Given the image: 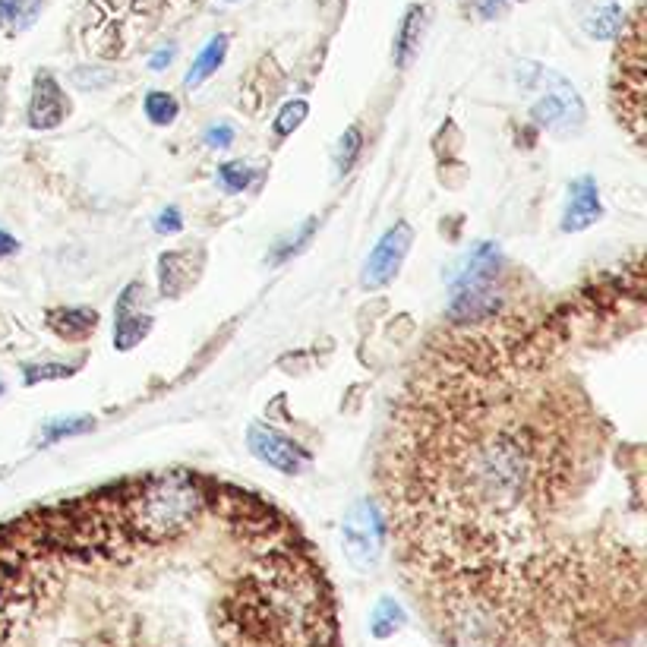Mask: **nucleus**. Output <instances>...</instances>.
Segmentation results:
<instances>
[{
    "mask_svg": "<svg viewBox=\"0 0 647 647\" xmlns=\"http://www.w3.org/2000/svg\"><path fill=\"white\" fill-rule=\"evenodd\" d=\"M550 322L493 313L436 332L404 379L379 449V490L414 578L534 581L597 553L603 423Z\"/></svg>",
    "mask_w": 647,
    "mask_h": 647,
    "instance_id": "obj_1",
    "label": "nucleus"
},
{
    "mask_svg": "<svg viewBox=\"0 0 647 647\" xmlns=\"http://www.w3.org/2000/svg\"><path fill=\"white\" fill-rule=\"evenodd\" d=\"M499 266L502 256L493 244H477L474 253L464 262V269L455 278V291L449 303L452 322H477L499 313Z\"/></svg>",
    "mask_w": 647,
    "mask_h": 647,
    "instance_id": "obj_2",
    "label": "nucleus"
},
{
    "mask_svg": "<svg viewBox=\"0 0 647 647\" xmlns=\"http://www.w3.org/2000/svg\"><path fill=\"white\" fill-rule=\"evenodd\" d=\"M610 92H613V111L619 117V124L632 133L638 146H644V35H641V16H635L632 32L616 54Z\"/></svg>",
    "mask_w": 647,
    "mask_h": 647,
    "instance_id": "obj_3",
    "label": "nucleus"
},
{
    "mask_svg": "<svg viewBox=\"0 0 647 647\" xmlns=\"http://www.w3.org/2000/svg\"><path fill=\"white\" fill-rule=\"evenodd\" d=\"M524 86L540 89V98L531 105V117L540 127H547L550 133L569 136L584 124V105L575 92L559 73L543 70L537 64H524V73H518Z\"/></svg>",
    "mask_w": 647,
    "mask_h": 647,
    "instance_id": "obj_4",
    "label": "nucleus"
},
{
    "mask_svg": "<svg viewBox=\"0 0 647 647\" xmlns=\"http://www.w3.org/2000/svg\"><path fill=\"white\" fill-rule=\"evenodd\" d=\"M382 537H386V524L382 512L373 499H357L345 524H341V540H345V553L357 569H373L382 553Z\"/></svg>",
    "mask_w": 647,
    "mask_h": 647,
    "instance_id": "obj_5",
    "label": "nucleus"
},
{
    "mask_svg": "<svg viewBox=\"0 0 647 647\" xmlns=\"http://www.w3.org/2000/svg\"><path fill=\"white\" fill-rule=\"evenodd\" d=\"M414 231L408 221H398L395 228H389L386 234L379 237V244L373 247L367 266H363V288H386L389 281L398 275L404 256L411 250Z\"/></svg>",
    "mask_w": 647,
    "mask_h": 647,
    "instance_id": "obj_6",
    "label": "nucleus"
},
{
    "mask_svg": "<svg viewBox=\"0 0 647 647\" xmlns=\"http://www.w3.org/2000/svg\"><path fill=\"white\" fill-rule=\"evenodd\" d=\"M247 446L262 464H269V468H275L281 474H300V468L310 458L297 442H291L288 436H281L278 430L266 427V423H250Z\"/></svg>",
    "mask_w": 647,
    "mask_h": 647,
    "instance_id": "obj_7",
    "label": "nucleus"
},
{
    "mask_svg": "<svg viewBox=\"0 0 647 647\" xmlns=\"http://www.w3.org/2000/svg\"><path fill=\"white\" fill-rule=\"evenodd\" d=\"M143 285L133 281L124 288V294L117 297V310H114V348L117 351H130L143 341L152 329V316L143 307Z\"/></svg>",
    "mask_w": 647,
    "mask_h": 647,
    "instance_id": "obj_8",
    "label": "nucleus"
},
{
    "mask_svg": "<svg viewBox=\"0 0 647 647\" xmlns=\"http://www.w3.org/2000/svg\"><path fill=\"white\" fill-rule=\"evenodd\" d=\"M70 101L60 92L57 79L51 73H38L32 86V105H29V124L35 130H51L67 117Z\"/></svg>",
    "mask_w": 647,
    "mask_h": 647,
    "instance_id": "obj_9",
    "label": "nucleus"
},
{
    "mask_svg": "<svg viewBox=\"0 0 647 647\" xmlns=\"http://www.w3.org/2000/svg\"><path fill=\"white\" fill-rule=\"evenodd\" d=\"M600 215H603V206H600L597 180L594 177H578L575 184L569 187V206H565V215H562V231L565 234H578L584 228H591Z\"/></svg>",
    "mask_w": 647,
    "mask_h": 647,
    "instance_id": "obj_10",
    "label": "nucleus"
},
{
    "mask_svg": "<svg viewBox=\"0 0 647 647\" xmlns=\"http://www.w3.org/2000/svg\"><path fill=\"white\" fill-rule=\"evenodd\" d=\"M423 26H427V10H423V7H411L408 13H404L398 38H395V60H398V67H408L411 64V57L420 48Z\"/></svg>",
    "mask_w": 647,
    "mask_h": 647,
    "instance_id": "obj_11",
    "label": "nucleus"
},
{
    "mask_svg": "<svg viewBox=\"0 0 647 647\" xmlns=\"http://www.w3.org/2000/svg\"><path fill=\"white\" fill-rule=\"evenodd\" d=\"M225 54H228V35H215L212 42L199 51V57L193 60V67H190V73H187L184 83H187L190 89L202 86V83H206V79L221 67V60H225Z\"/></svg>",
    "mask_w": 647,
    "mask_h": 647,
    "instance_id": "obj_12",
    "label": "nucleus"
},
{
    "mask_svg": "<svg viewBox=\"0 0 647 647\" xmlns=\"http://www.w3.org/2000/svg\"><path fill=\"white\" fill-rule=\"evenodd\" d=\"M95 322H98L95 310H57V313H51V329L67 341H79V338L92 335Z\"/></svg>",
    "mask_w": 647,
    "mask_h": 647,
    "instance_id": "obj_13",
    "label": "nucleus"
},
{
    "mask_svg": "<svg viewBox=\"0 0 647 647\" xmlns=\"http://www.w3.org/2000/svg\"><path fill=\"white\" fill-rule=\"evenodd\" d=\"M38 10H42V0H0V29L23 32L35 23Z\"/></svg>",
    "mask_w": 647,
    "mask_h": 647,
    "instance_id": "obj_14",
    "label": "nucleus"
},
{
    "mask_svg": "<svg viewBox=\"0 0 647 647\" xmlns=\"http://www.w3.org/2000/svg\"><path fill=\"white\" fill-rule=\"evenodd\" d=\"M622 7L613 4V0H606L603 7H597L588 19H584V32H588L591 38H600V42H606V38H613L619 29H622Z\"/></svg>",
    "mask_w": 647,
    "mask_h": 647,
    "instance_id": "obj_15",
    "label": "nucleus"
},
{
    "mask_svg": "<svg viewBox=\"0 0 647 647\" xmlns=\"http://www.w3.org/2000/svg\"><path fill=\"white\" fill-rule=\"evenodd\" d=\"M363 149V136H360V127H348L345 136L338 139V152H335V171L345 177L351 168H354V161Z\"/></svg>",
    "mask_w": 647,
    "mask_h": 647,
    "instance_id": "obj_16",
    "label": "nucleus"
},
{
    "mask_svg": "<svg viewBox=\"0 0 647 647\" xmlns=\"http://www.w3.org/2000/svg\"><path fill=\"white\" fill-rule=\"evenodd\" d=\"M218 180L225 187V193H244L256 180V171L244 165V161H228V165L218 168Z\"/></svg>",
    "mask_w": 647,
    "mask_h": 647,
    "instance_id": "obj_17",
    "label": "nucleus"
},
{
    "mask_svg": "<svg viewBox=\"0 0 647 647\" xmlns=\"http://www.w3.org/2000/svg\"><path fill=\"white\" fill-rule=\"evenodd\" d=\"M177 98L168 95V92H149L146 95V117L152 120V124L158 127H165V124H174V117H177Z\"/></svg>",
    "mask_w": 647,
    "mask_h": 647,
    "instance_id": "obj_18",
    "label": "nucleus"
},
{
    "mask_svg": "<svg viewBox=\"0 0 647 647\" xmlns=\"http://www.w3.org/2000/svg\"><path fill=\"white\" fill-rule=\"evenodd\" d=\"M401 622H404L401 606L395 600H389V597H382L379 606H376V613H373V635L386 638V635H392L398 629Z\"/></svg>",
    "mask_w": 647,
    "mask_h": 647,
    "instance_id": "obj_19",
    "label": "nucleus"
},
{
    "mask_svg": "<svg viewBox=\"0 0 647 647\" xmlns=\"http://www.w3.org/2000/svg\"><path fill=\"white\" fill-rule=\"evenodd\" d=\"M92 427H95V420H92V417H67V420H51V423H45V442L51 446V442L64 439V436H79V433H89Z\"/></svg>",
    "mask_w": 647,
    "mask_h": 647,
    "instance_id": "obj_20",
    "label": "nucleus"
},
{
    "mask_svg": "<svg viewBox=\"0 0 647 647\" xmlns=\"http://www.w3.org/2000/svg\"><path fill=\"white\" fill-rule=\"evenodd\" d=\"M307 101H291V105H285L281 108V114H278V120H275V133L278 136H288V133H294L300 124H303V117H307Z\"/></svg>",
    "mask_w": 647,
    "mask_h": 647,
    "instance_id": "obj_21",
    "label": "nucleus"
},
{
    "mask_svg": "<svg viewBox=\"0 0 647 647\" xmlns=\"http://www.w3.org/2000/svg\"><path fill=\"white\" fill-rule=\"evenodd\" d=\"M73 376V367H64V363H45V367H26V386H35L42 379H67Z\"/></svg>",
    "mask_w": 647,
    "mask_h": 647,
    "instance_id": "obj_22",
    "label": "nucleus"
},
{
    "mask_svg": "<svg viewBox=\"0 0 647 647\" xmlns=\"http://www.w3.org/2000/svg\"><path fill=\"white\" fill-rule=\"evenodd\" d=\"M180 228H184V215H180L177 206H168V209H161L155 215V231L158 234H177Z\"/></svg>",
    "mask_w": 647,
    "mask_h": 647,
    "instance_id": "obj_23",
    "label": "nucleus"
},
{
    "mask_svg": "<svg viewBox=\"0 0 647 647\" xmlns=\"http://www.w3.org/2000/svg\"><path fill=\"white\" fill-rule=\"evenodd\" d=\"M234 143V127L231 124H215L206 130V146L212 149H228Z\"/></svg>",
    "mask_w": 647,
    "mask_h": 647,
    "instance_id": "obj_24",
    "label": "nucleus"
},
{
    "mask_svg": "<svg viewBox=\"0 0 647 647\" xmlns=\"http://www.w3.org/2000/svg\"><path fill=\"white\" fill-rule=\"evenodd\" d=\"M76 79V86L79 89H101V86H108L111 83V76L108 73H86V70H76L73 73Z\"/></svg>",
    "mask_w": 647,
    "mask_h": 647,
    "instance_id": "obj_25",
    "label": "nucleus"
},
{
    "mask_svg": "<svg viewBox=\"0 0 647 647\" xmlns=\"http://www.w3.org/2000/svg\"><path fill=\"white\" fill-rule=\"evenodd\" d=\"M313 231H316V221H307V225H303V231H300V234H297V237L291 240V247H285V250H281V253H275V256H272V262H281V259H285V256L297 253V250H300V244H307V240L313 237Z\"/></svg>",
    "mask_w": 647,
    "mask_h": 647,
    "instance_id": "obj_26",
    "label": "nucleus"
},
{
    "mask_svg": "<svg viewBox=\"0 0 647 647\" xmlns=\"http://www.w3.org/2000/svg\"><path fill=\"white\" fill-rule=\"evenodd\" d=\"M174 54H177L174 48H161L158 54H152L149 67H152V70H165V67L171 64V60H174Z\"/></svg>",
    "mask_w": 647,
    "mask_h": 647,
    "instance_id": "obj_27",
    "label": "nucleus"
},
{
    "mask_svg": "<svg viewBox=\"0 0 647 647\" xmlns=\"http://www.w3.org/2000/svg\"><path fill=\"white\" fill-rule=\"evenodd\" d=\"M19 250V240L16 237H10L7 231H0V259L4 256H13Z\"/></svg>",
    "mask_w": 647,
    "mask_h": 647,
    "instance_id": "obj_28",
    "label": "nucleus"
},
{
    "mask_svg": "<svg viewBox=\"0 0 647 647\" xmlns=\"http://www.w3.org/2000/svg\"><path fill=\"white\" fill-rule=\"evenodd\" d=\"M499 7H502L499 0H496V4H493V0H480V10H483V16H496V13H499Z\"/></svg>",
    "mask_w": 647,
    "mask_h": 647,
    "instance_id": "obj_29",
    "label": "nucleus"
},
{
    "mask_svg": "<svg viewBox=\"0 0 647 647\" xmlns=\"http://www.w3.org/2000/svg\"><path fill=\"white\" fill-rule=\"evenodd\" d=\"M0 392H4V386H0Z\"/></svg>",
    "mask_w": 647,
    "mask_h": 647,
    "instance_id": "obj_30",
    "label": "nucleus"
}]
</instances>
